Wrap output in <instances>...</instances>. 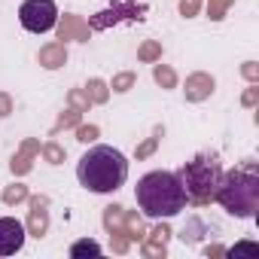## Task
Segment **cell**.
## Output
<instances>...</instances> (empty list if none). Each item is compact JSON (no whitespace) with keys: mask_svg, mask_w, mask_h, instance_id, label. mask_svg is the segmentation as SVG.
<instances>
[{"mask_svg":"<svg viewBox=\"0 0 259 259\" xmlns=\"http://www.w3.org/2000/svg\"><path fill=\"white\" fill-rule=\"evenodd\" d=\"M138 207L144 210V217L150 220H162V217H174L186 207V192L183 183L174 171H150L138 180L135 189Z\"/></svg>","mask_w":259,"mask_h":259,"instance_id":"obj_1","label":"cell"},{"mask_svg":"<svg viewBox=\"0 0 259 259\" xmlns=\"http://www.w3.org/2000/svg\"><path fill=\"white\" fill-rule=\"evenodd\" d=\"M125 177H128V162L113 147H92L76 165V180L89 192H116L125 183Z\"/></svg>","mask_w":259,"mask_h":259,"instance_id":"obj_2","label":"cell"},{"mask_svg":"<svg viewBox=\"0 0 259 259\" xmlns=\"http://www.w3.org/2000/svg\"><path fill=\"white\" fill-rule=\"evenodd\" d=\"M213 198L232 213V217H253L259 207V174L253 162H244L241 168H232L229 174L220 177Z\"/></svg>","mask_w":259,"mask_h":259,"instance_id":"obj_3","label":"cell"},{"mask_svg":"<svg viewBox=\"0 0 259 259\" xmlns=\"http://www.w3.org/2000/svg\"><path fill=\"white\" fill-rule=\"evenodd\" d=\"M180 183H183V192H186V201L192 204H207L217 192V183L223 177V165L217 156H195L192 162H186L180 171H177Z\"/></svg>","mask_w":259,"mask_h":259,"instance_id":"obj_4","label":"cell"},{"mask_svg":"<svg viewBox=\"0 0 259 259\" xmlns=\"http://www.w3.org/2000/svg\"><path fill=\"white\" fill-rule=\"evenodd\" d=\"M19 22L31 34H46L58 25V7L55 0H25L19 7Z\"/></svg>","mask_w":259,"mask_h":259,"instance_id":"obj_5","label":"cell"},{"mask_svg":"<svg viewBox=\"0 0 259 259\" xmlns=\"http://www.w3.org/2000/svg\"><path fill=\"white\" fill-rule=\"evenodd\" d=\"M144 13H147V7L138 4V0H128V4H113L110 10H104V13H98V16L89 19V31H104V28H110V25H116V22H122V19L141 22Z\"/></svg>","mask_w":259,"mask_h":259,"instance_id":"obj_6","label":"cell"},{"mask_svg":"<svg viewBox=\"0 0 259 259\" xmlns=\"http://www.w3.org/2000/svg\"><path fill=\"white\" fill-rule=\"evenodd\" d=\"M25 235H28L25 223H19L13 217H0V256L19 253L22 244H25Z\"/></svg>","mask_w":259,"mask_h":259,"instance_id":"obj_7","label":"cell"},{"mask_svg":"<svg viewBox=\"0 0 259 259\" xmlns=\"http://www.w3.org/2000/svg\"><path fill=\"white\" fill-rule=\"evenodd\" d=\"M28 201H31V217H28V226H25V229H28L34 238H43L46 229H49V213H46L49 198H46V195H28Z\"/></svg>","mask_w":259,"mask_h":259,"instance_id":"obj_8","label":"cell"},{"mask_svg":"<svg viewBox=\"0 0 259 259\" xmlns=\"http://www.w3.org/2000/svg\"><path fill=\"white\" fill-rule=\"evenodd\" d=\"M213 76L210 73H192V76H186V101H204V98H210L213 95Z\"/></svg>","mask_w":259,"mask_h":259,"instance_id":"obj_9","label":"cell"},{"mask_svg":"<svg viewBox=\"0 0 259 259\" xmlns=\"http://www.w3.org/2000/svg\"><path fill=\"white\" fill-rule=\"evenodd\" d=\"M58 40H89V22L79 16H64L58 22Z\"/></svg>","mask_w":259,"mask_h":259,"instance_id":"obj_10","label":"cell"},{"mask_svg":"<svg viewBox=\"0 0 259 259\" xmlns=\"http://www.w3.org/2000/svg\"><path fill=\"white\" fill-rule=\"evenodd\" d=\"M37 58H40V64H43L46 70H58V67H64V61H67V49H64V43H46Z\"/></svg>","mask_w":259,"mask_h":259,"instance_id":"obj_11","label":"cell"},{"mask_svg":"<svg viewBox=\"0 0 259 259\" xmlns=\"http://www.w3.org/2000/svg\"><path fill=\"white\" fill-rule=\"evenodd\" d=\"M37 153H40V144H37V141H25V144H22V153L10 162L13 174H28V171H31V162H34Z\"/></svg>","mask_w":259,"mask_h":259,"instance_id":"obj_12","label":"cell"},{"mask_svg":"<svg viewBox=\"0 0 259 259\" xmlns=\"http://www.w3.org/2000/svg\"><path fill=\"white\" fill-rule=\"evenodd\" d=\"M168 238H171V229H168V226H156V229L150 232V238L144 241V253H147V256H162Z\"/></svg>","mask_w":259,"mask_h":259,"instance_id":"obj_13","label":"cell"},{"mask_svg":"<svg viewBox=\"0 0 259 259\" xmlns=\"http://www.w3.org/2000/svg\"><path fill=\"white\" fill-rule=\"evenodd\" d=\"M85 95H89V101H92V104H104V101L110 98V85H107L104 79H89Z\"/></svg>","mask_w":259,"mask_h":259,"instance_id":"obj_14","label":"cell"},{"mask_svg":"<svg viewBox=\"0 0 259 259\" xmlns=\"http://www.w3.org/2000/svg\"><path fill=\"white\" fill-rule=\"evenodd\" d=\"M153 79H156L162 89H174V85H177V73H174L168 64H156V67H153Z\"/></svg>","mask_w":259,"mask_h":259,"instance_id":"obj_15","label":"cell"},{"mask_svg":"<svg viewBox=\"0 0 259 259\" xmlns=\"http://www.w3.org/2000/svg\"><path fill=\"white\" fill-rule=\"evenodd\" d=\"M70 256H73V259H79V256H101V244L82 238V241H76V244L70 247Z\"/></svg>","mask_w":259,"mask_h":259,"instance_id":"obj_16","label":"cell"},{"mask_svg":"<svg viewBox=\"0 0 259 259\" xmlns=\"http://www.w3.org/2000/svg\"><path fill=\"white\" fill-rule=\"evenodd\" d=\"M138 58H141V61H147V64L159 61V58H162V43H156V40H147V43L138 49Z\"/></svg>","mask_w":259,"mask_h":259,"instance_id":"obj_17","label":"cell"},{"mask_svg":"<svg viewBox=\"0 0 259 259\" xmlns=\"http://www.w3.org/2000/svg\"><path fill=\"white\" fill-rule=\"evenodd\" d=\"M67 101H70V107H73L76 113H89V107H92V101H89L85 89H73V92L67 95Z\"/></svg>","mask_w":259,"mask_h":259,"instance_id":"obj_18","label":"cell"},{"mask_svg":"<svg viewBox=\"0 0 259 259\" xmlns=\"http://www.w3.org/2000/svg\"><path fill=\"white\" fill-rule=\"evenodd\" d=\"M40 153H43V159H46L49 165H61V162H64V150H61L55 141L43 144V147H40Z\"/></svg>","mask_w":259,"mask_h":259,"instance_id":"obj_19","label":"cell"},{"mask_svg":"<svg viewBox=\"0 0 259 259\" xmlns=\"http://www.w3.org/2000/svg\"><path fill=\"white\" fill-rule=\"evenodd\" d=\"M135 82H138V76H135L132 70H125V73H116V76H113L110 89H113V92H128V89H132Z\"/></svg>","mask_w":259,"mask_h":259,"instance_id":"obj_20","label":"cell"},{"mask_svg":"<svg viewBox=\"0 0 259 259\" xmlns=\"http://www.w3.org/2000/svg\"><path fill=\"white\" fill-rule=\"evenodd\" d=\"M4 201H7V204L28 201V186H22V183H13L10 189H4Z\"/></svg>","mask_w":259,"mask_h":259,"instance_id":"obj_21","label":"cell"},{"mask_svg":"<svg viewBox=\"0 0 259 259\" xmlns=\"http://www.w3.org/2000/svg\"><path fill=\"white\" fill-rule=\"evenodd\" d=\"M229 7H232V0H207V16H210L213 22H220Z\"/></svg>","mask_w":259,"mask_h":259,"instance_id":"obj_22","label":"cell"},{"mask_svg":"<svg viewBox=\"0 0 259 259\" xmlns=\"http://www.w3.org/2000/svg\"><path fill=\"white\" fill-rule=\"evenodd\" d=\"M159 138H162V128L156 132V138H147V141L138 147V159H147V156H153V153H156V147H159Z\"/></svg>","mask_w":259,"mask_h":259,"instance_id":"obj_23","label":"cell"},{"mask_svg":"<svg viewBox=\"0 0 259 259\" xmlns=\"http://www.w3.org/2000/svg\"><path fill=\"white\" fill-rule=\"evenodd\" d=\"M95 138H98V125H79V128H76V141L92 144Z\"/></svg>","mask_w":259,"mask_h":259,"instance_id":"obj_24","label":"cell"},{"mask_svg":"<svg viewBox=\"0 0 259 259\" xmlns=\"http://www.w3.org/2000/svg\"><path fill=\"white\" fill-rule=\"evenodd\" d=\"M79 122V113L76 110H67V113H61V119H58V125H55V132H61V128H73Z\"/></svg>","mask_w":259,"mask_h":259,"instance_id":"obj_25","label":"cell"},{"mask_svg":"<svg viewBox=\"0 0 259 259\" xmlns=\"http://www.w3.org/2000/svg\"><path fill=\"white\" fill-rule=\"evenodd\" d=\"M241 104H244V107H256V104H259V85H256V82L241 95Z\"/></svg>","mask_w":259,"mask_h":259,"instance_id":"obj_26","label":"cell"},{"mask_svg":"<svg viewBox=\"0 0 259 259\" xmlns=\"http://www.w3.org/2000/svg\"><path fill=\"white\" fill-rule=\"evenodd\" d=\"M198 7H201V0H180V16L192 19V16L198 13Z\"/></svg>","mask_w":259,"mask_h":259,"instance_id":"obj_27","label":"cell"},{"mask_svg":"<svg viewBox=\"0 0 259 259\" xmlns=\"http://www.w3.org/2000/svg\"><path fill=\"white\" fill-rule=\"evenodd\" d=\"M241 73H244L247 82H259V64H256V61H247V64L241 67Z\"/></svg>","mask_w":259,"mask_h":259,"instance_id":"obj_28","label":"cell"},{"mask_svg":"<svg viewBox=\"0 0 259 259\" xmlns=\"http://www.w3.org/2000/svg\"><path fill=\"white\" fill-rule=\"evenodd\" d=\"M229 256L232 253H259V244H253V241H241V244H235L232 250H226Z\"/></svg>","mask_w":259,"mask_h":259,"instance_id":"obj_29","label":"cell"},{"mask_svg":"<svg viewBox=\"0 0 259 259\" xmlns=\"http://www.w3.org/2000/svg\"><path fill=\"white\" fill-rule=\"evenodd\" d=\"M13 113V98L7 92H0V116H10Z\"/></svg>","mask_w":259,"mask_h":259,"instance_id":"obj_30","label":"cell"},{"mask_svg":"<svg viewBox=\"0 0 259 259\" xmlns=\"http://www.w3.org/2000/svg\"><path fill=\"white\" fill-rule=\"evenodd\" d=\"M207 253H213V256H223V253H226V247H207Z\"/></svg>","mask_w":259,"mask_h":259,"instance_id":"obj_31","label":"cell"}]
</instances>
